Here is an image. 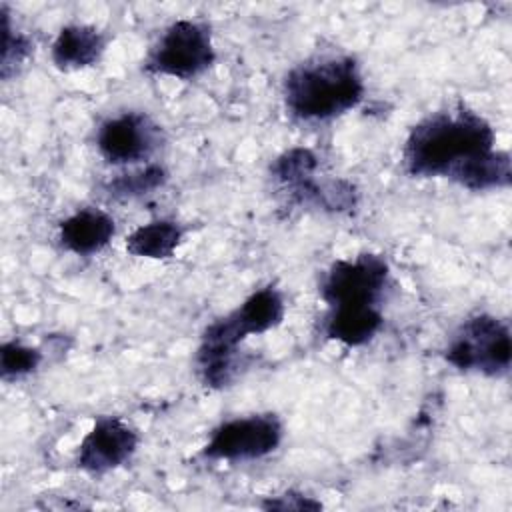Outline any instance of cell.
Here are the masks:
<instances>
[{
    "label": "cell",
    "instance_id": "8992f818",
    "mask_svg": "<svg viewBox=\"0 0 512 512\" xmlns=\"http://www.w3.org/2000/svg\"><path fill=\"white\" fill-rule=\"evenodd\" d=\"M282 420L272 412L238 416L216 426L202 448L208 460L250 462L270 456L282 442Z\"/></svg>",
    "mask_w": 512,
    "mask_h": 512
},
{
    "label": "cell",
    "instance_id": "2e32d148",
    "mask_svg": "<svg viewBox=\"0 0 512 512\" xmlns=\"http://www.w3.org/2000/svg\"><path fill=\"white\" fill-rule=\"evenodd\" d=\"M30 38L10 24L8 8L2 6V50H0V74L8 80L18 72L22 62L30 56Z\"/></svg>",
    "mask_w": 512,
    "mask_h": 512
},
{
    "label": "cell",
    "instance_id": "7c38bea8",
    "mask_svg": "<svg viewBox=\"0 0 512 512\" xmlns=\"http://www.w3.org/2000/svg\"><path fill=\"white\" fill-rule=\"evenodd\" d=\"M184 238V228L168 218H158L138 226L126 238V252L138 258L166 260L172 258Z\"/></svg>",
    "mask_w": 512,
    "mask_h": 512
},
{
    "label": "cell",
    "instance_id": "30bf717a",
    "mask_svg": "<svg viewBox=\"0 0 512 512\" xmlns=\"http://www.w3.org/2000/svg\"><path fill=\"white\" fill-rule=\"evenodd\" d=\"M384 316L380 306H334L328 308L322 332L328 340H334L348 348L368 344L382 328Z\"/></svg>",
    "mask_w": 512,
    "mask_h": 512
},
{
    "label": "cell",
    "instance_id": "8fae6325",
    "mask_svg": "<svg viewBox=\"0 0 512 512\" xmlns=\"http://www.w3.org/2000/svg\"><path fill=\"white\" fill-rule=\"evenodd\" d=\"M106 50V36L90 24L64 26L52 44V62L60 70L94 66Z\"/></svg>",
    "mask_w": 512,
    "mask_h": 512
},
{
    "label": "cell",
    "instance_id": "5bb4252c",
    "mask_svg": "<svg viewBox=\"0 0 512 512\" xmlns=\"http://www.w3.org/2000/svg\"><path fill=\"white\" fill-rule=\"evenodd\" d=\"M168 180V172L160 164H148L142 170H134L128 174H120L118 178L106 184V192L112 198H136L162 188Z\"/></svg>",
    "mask_w": 512,
    "mask_h": 512
},
{
    "label": "cell",
    "instance_id": "5b68a950",
    "mask_svg": "<svg viewBox=\"0 0 512 512\" xmlns=\"http://www.w3.org/2000/svg\"><path fill=\"white\" fill-rule=\"evenodd\" d=\"M388 262L374 252L340 258L330 264L320 282V296L334 306H380L388 288Z\"/></svg>",
    "mask_w": 512,
    "mask_h": 512
},
{
    "label": "cell",
    "instance_id": "4fadbf2b",
    "mask_svg": "<svg viewBox=\"0 0 512 512\" xmlns=\"http://www.w3.org/2000/svg\"><path fill=\"white\" fill-rule=\"evenodd\" d=\"M318 156L310 148H290L282 152L270 166L272 178L284 188L288 194L302 186L304 182L312 180L318 170Z\"/></svg>",
    "mask_w": 512,
    "mask_h": 512
},
{
    "label": "cell",
    "instance_id": "52a82bcc",
    "mask_svg": "<svg viewBox=\"0 0 512 512\" xmlns=\"http://www.w3.org/2000/svg\"><path fill=\"white\" fill-rule=\"evenodd\" d=\"M164 142L162 128L144 112H122L104 120L96 132V148L112 166L148 160Z\"/></svg>",
    "mask_w": 512,
    "mask_h": 512
},
{
    "label": "cell",
    "instance_id": "9a60e30c",
    "mask_svg": "<svg viewBox=\"0 0 512 512\" xmlns=\"http://www.w3.org/2000/svg\"><path fill=\"white\" fill-rule=\"evenodd\" d=\"M42 362V352L38 348L26 346L18 340L4 342L0 346V376L6 382L20 380L32 374Z\"/></svg>",
    "mask_w": 512,
    "mask_h": 512
},
{
    "label": "cell",
    "instance_id": "7a4b0ae2",
    "mask_svg": "<svg viewBox=\"0 0 512 512\" xmlns=\"http://www.w3.org/2000/svg\"><path fill=\"white\" fill-rule=\"evenodd\" d=\"M358 62L346 54H326L296 64L284 78L288 114L300 122H326L356 108L364 98Z\"/></svg>",
    "mask_w": 512,
    "mask_h": 512
},
{
    "label": "cell",
    "instance_id": "6da1fadb",
    "mask_svg": "<svg viewBox=\"0 0 512 512\" xmlns=\"http://www.w3.org/2000/svg\"><path fill=\"white\" fill-rule=\"evenodd\" d=\"M490 122L464 104L436 110L416 122L402 148V164L416 178L456 180L472 162L494 148Z\"/></svg>",
    "mask_w": 512,
    "mask_h": 512
},
{
    "label": "cell",
    "instance_id": "e0dca14e",
    "mask_svg": "<svg viewBox=\"0 0 512 512\" xmlns=\"http://www.w3.org/2000/svg\"><path fill=\"white\" fill-rule=\"evenodd\" d=\"M262 508H266V510H320L322 504L318 500H314L312 496L288 490L280 496L268 498V502H264Z\"/></svg>",
    "mask_w": 512,
    "mask_h": 512
},
{
    "label": "cell",
    "instance_id": "ba28073f",
    "mask_svg": "<svg viewBox=\"0 0 512 512\" xmlns=\"http://www.w3.org/2000/svg\"><path fill=\"white\" fill-rule=\"evenodd\" d=\"M138 442V432L126 420L100 416L78 446L76 466L92 476L108 474L134 456Z\"/></svg>",
    "mask_w": 512,
    "mask_h": 512
},
{
    "label": "cell",
    "instance_id": "3957f363",
    "mask_svg": "<svg viewBox=\"0 0 512 512\" xmlns=\"http://www.w3.org/2000/svg\"><path fill=\"white\" fill-rule=\"evenodd\" d=\"M444 358L460 372L504 376L510 368V326L492 314L466 318L450 336Z\"/></svg>",
    "mask_w": 512,
    "mask_h": 512
},
{
    "label": "cell",
    "instance_id": "277c9868",
    "mask_svg": "<svg viewBox=\"0 0 512 512\" xmlns=\"http://www.w3.org/2000/svg\"><path fill=\"white\" fill-rule=\"evenodd\" d=\"M216 60L212 32L206 22L182 18L172 22L148 50L144 70L156 76L192 80Z\"/></svg>",
    "mask_w": 512,
    "mask_h": 512
},
{
    "label": "cell",
    "instance_id": "9c48e42d",
    "mask_svg": "<svg viewBox=\"0 0 512 512\" xmlns=\"http://www.w3.org/2000/svg\"><path fill=\"white\" fill-rule=\"evenodd\" d=\"M114 234V218L100 208H80L58 224L60 246L76 256L98 254L110 244Z\"/></svg>",
    "mask_w": 512,
    "mask_h": 512
}]
</instances>
